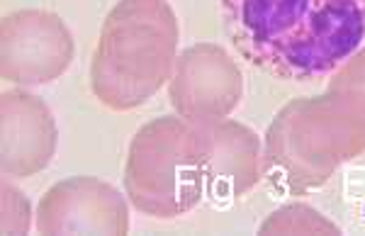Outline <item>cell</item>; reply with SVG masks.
<instances>
[{"label":"cell","mask_w":365,"mask_h":236,"mask_svg":"<svg viewBox=\"0 0 365 236\" xmlns=\"http://www.w3.org/2000/svg\"><path fill=\"white\" fill-rule=\"evenodd\" d=\"M220 3L234 49L282 81H319L334 73L365 39V0Z\"/></svg>","instance_id":"1"},{"label":"cell","mask_w":365,"mask_h":236,"mask_svg":"<svg viewBox=\"0 0 365 236\" xmlns=\"http://www.w3.org/2000/svg\"><path fill=\"white\" fill-rule=\"evenodd\" d=\"M365 153V96L329 91L295 98L273 117L263 144V175L302 195L327 185L339 166Z\"/></svg>","instance_id":"2"},{"label":"cell","mask_w":365,"mask_h":236,"mask_svg":"<svg viewBox=\"0 0 365 236\" xmlns=\"http://www.w3.org/2000/svg\"><path fill=\"white\" fill-rule=\"evenodd\" d=\"M178 37L168 0H120L105 17L91 61L93 96L117 112L144 105L173 76Z\"/></svg>","instance_id":"3"},{"label":"cell","mask_w":365,"mask_h":236,"mask_svg":"<svg viewBox=\"0 0 365 236\" xmlns=\"http://www.w3.org/2000/svg\"><path fill=\"white\" fill-rule=\"evenodd\" d=\"M207 190V139L182 117H156L129 141L125 193L144 215L173 220L195 210Z\"/></svg>","instance_id":"4"},{"label":"cell","mask_w":365,"mask_h":236,"mask_svg":"<svg viewBox=\"0 0 365 236\" xmlns=\"http://www.w3.org/2000/svg\"><path fill=\"white\" fill-rule=\"evenodd\" d=\"M175 115L190 125L227 120L244 98V76L220 44L200 42L182 49L168 81Z\"/></svg>","instance_id":"5"},{"label":"cell","mask_w":365,"mask_h":236,"mask_svg":"<svg viewBox=\"0 0 365 236\" xmlns=\"http://www.w3.org/2000/svg\"><path fill=\"white\" fill-rule=\"evenodd\" d=\"M76 44L66 22L46 10H17L0 25V76L15 86L56 81L73 61Z\"/></svg>","instance_id":"6"},{"label":"cell","mask_w":365,"mask_h":236,"mask_svg":"<svg viewBox=\"0 0 365 236\" xmlns=\"http://www.w3.org/2000/svg\"><path fill=\"white\" fill-rule=\"evenodd\" d=\"M129 197L110 183L73 175L49 188L34 212L39 234H127Z\"/></svg>","instance_id":"7"},{"label":"cell","mask_w":365,"mask_h":236,"mask_svg":"<svg viewBox=\"0 0 365 236\" xmlns=\"http://www.w3.org/2000/svg\"><path fill=\"white\" fill-rule=\"evenodd\" d=\"M58 146L54 112L27 91L0 96V170L5 178H29L51 163Z\"/></svg>","instance_id":"8"},{"label":"cell","mask_w":365,"mask_h":236,"mask_svg":"<svg viewBox=\"0 0 365 236\" xmlns=\"http://www.w3.org/2000/svg\"><path fill=\"white\" fill-rule=\"evenodd\" d=\"M207 139V190L215 205H227L246 195L263 178V144L251 127L237 120L202 125Z\"/></svg>","instance_id":"9"},{"label":"cell","mask_w":365,"mask_h":236,"mask_svg":"<svg viewBox=\"0 0 365 236\" xmlns=\"http://www.w3.org/2000/svg\"><path fill=\"white\" fill-rule=\"evenodd\" d=\"M258 234H341V229L312 205L290 202L268 215L258 227Z\"/></svg>","instance_id":"10"},{"label":"cell","mask_w":365,"mask_h":236,"mask_svg":"<svg viewBox=\"0 0 365 236\" xmlns=\"http://www.w3.org/2000/svg\"><path fill=\"white\" fill-rule=\"evenodd\" d=\"M0 232L3 234H27L32 227V205L20 188L3 180V195H0Z\"/></svg>","instance_id":"11"},{"label":"cell","mask_w":365,"mask_h":236,"mask_svg":"<svg viewBox=\"0 0 365 236\" xmlns=\"http://www.w3.org/2000/svg\"><path fill=\"white\" fill-rule=\"evenodd\" d=\"M329 91H358L365 96V46L346 58L329 76Z\"/></svg>","instance_id":"12"}]
</instances>
